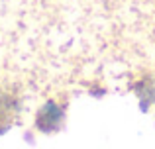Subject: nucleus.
<instances>
[{"label":"nucleus","mask_w":155,"mask_h":149,"mask_svg":"<svg viewBox=\"0 0 155 149\" xmlns=\"http://www.w3.org/2000/svg\"><path fill=\"white\" fill-rule=\"evenodd\" d=\"M59 120H61V110H59V108H55L53 104H47V106L39 112L38 124H39L41 130L47 131V124H59Z\"/></svg>","instance_id":"f257e3e1"}]
</instances>
